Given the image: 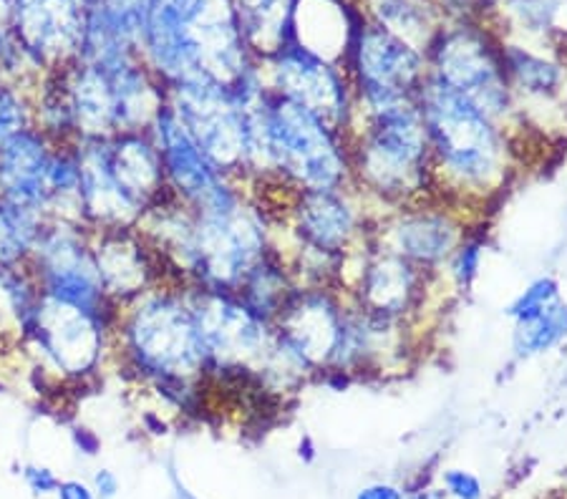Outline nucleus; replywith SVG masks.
<instances>
[{
	"instance_id": "1",
	"label": "nucleus",
	"mask_w": 567,
	"mask_h": 499,
	"mask_svg": "<svg viewBox=\"0 0 567 499\" xmlns=\"http://www.w3.org/2000/svg\"><path fill=\"white\" fill-rule=\"evenodd\" d=\"M114 366L177 412L203 406L213 384L187 285L167 280L118 308Z\"/></svg>"
},
{
	"instance_id": "2",
	"label": "nucleus",
	"mask_w": 567,
	"mask_h": 499,
	"mask_svg": "<svg viewBox=\"0 0 567 499\" xmlns=\"http://www.w3.org/2000/svg\"><path fill=\"white\" fill-rule=\"evenodd\" d=\"M436 197L466 215L495 202L517 177V134L432 79L416 94Z\"/></svg>"
},
{
	"instance_id": "3",
	"label": "nucleus",
	"mask_w": 567,
	"mask_h": 499,
	"mask_svg": "<svg viewBox=\"0 0 567 499\" xmlns=\"http://www.w3.org/2000/svg\"><path fill=\"white\" fill-rule=\"evenodd\" d=\"M140 56L164 86H235L260 69L245 45L233 0H150Z\"/></svg>"
},
{
	"instance_id": "4",
	"label": "nucleus",
	"mask_w": 567,
	"mask_h": 499,
	"mask_svg": "<svg viewBox=\"0 0 567 499\" xmlns=\"http://www.w3.org/2000/svg\"><path fill=\"white\" fill-rule=\"evenodd\" d=\"M349 154L351 185L377 215L436 197L416 96L355 112Z\"/></svg>"
},
{
	"instance_id": "5",
	"label": "nucleus",
	"mask_w": 567,
	"mask_h": 499,
	"mask_svg": "<svg viewBox=\"0 0 567 499\" xmlns=\"http://www.w3.org/2000/svg\"><path fill=\"white\" fill-rule=\"evenodd\" d=\"M272 248H278L276 220L248 189L230 205L192 212L187 240L169 272L182 285L235 293Z\"/></svg>"
},
{
	"instance_id": "6",
	"label": "nucleus",
	"mask_w": 567,
	"mask_h": 499,
	"mask_svg": "<svg viewBox=\"0 0 567 499\" xmlns=\"http://www.w3.org/2000/svg\"><path fill=\"white\" fill-rule=\"evenodd\" d=\"M116 315L118 308H84L39 293L16 341L43 381L84 388L114 366Z\"/></svg>"
},
{
	"instance_id": "7",
	"label": "nucleus",
	"mask_w": 567,
	"mask_h": 499,
	"mask_svg": "<svg viewBox=\"0 0 567 499\" xmlns=\"http://www.w3.org/2000/svg\"><path fill=\"white\" fill-rule=\"evenodd\" d=\"M424 53L426 79L434 84L477 106L512 132L525 124L502 61V41L477 18L442 23Z\"/></svg>"
},
{
	"instance_id": "8",
	"label": "nucleus",
	"mask_w": 567,
	"mask_h": 499,
	"mask_svg": "<svg viewBox=\"0 0 567 499\" xmlns=\"http://www.w3.org/2000/svg\"><path fill=\"white\" fill-rule=\"evenodd\" d=\"M189 305L203 339L209 384L260 392L258 376L272 346V323L262 321L235 293L187 285Z\"/></svg>"
},
{
	"instance_id": "9",
	"label": "nucleus",
	"mask_w": 567,
	"mask_h": 499,
	"mask_svg": "<svg viewBox=\"0 0 567 499\" xmlns=\"http://www.w3.org/2000/svg\"><path fill=\"white\" fill-rule=\"evenodd\" d=\"M373 217V207L353 185L288 193L276 215V242L282 252L349 260L371 240Z\"/></svg>"
},
{
	"instance_id": "10",
	"label": "nucleus",
	"mask_w": 567,
	"mask_h": 499,
	"mask_svg": "<svg viewBox=\"0 0 567 499\" xmlns=\"http://www.w3.org/2000/svg\"><path fill=\"white\" fill-rule=\"evenodd\" d=\"M262 86L260 69L235 86L209 84V81L167 86L169 112L199 144V149L237 181L245 177V139H248L245 102Z\"/></svg>"
},
{
	"instance_id": "11",
	"label": "nucleus",
	"mask_w": 567,
	"mask_h": 499,
	"mask_svg": "<svg viewBox=\"0 0 567 499\" xmlns=\"http://www.w3.org/2000/svg\"><path fill=\"white\" fill-rule=\"evenodd\" d=\"M355 94V112L416 96L426 81V53L361 18L343 61Z\"/></svg>"
},
{
	"instance_id": "12",
	"label": "nucleus",
	"mask_w": 567,
	"mask_h": 499,
	"mask_svg": "<svg viewBox=\"0 0 567 499\" xmlns=\"http://www.w3.org/2000/svg\"><path fill=\"white\" fill-rule=\"evenodd\" d=\"M265 86L288 102L308 108L336 132L349 136L355 122V94L341 63L310 53L296 41L260 61Z\"/></svg>"
},
{
	"instance_id": "13",
	"label": "nucleus",
	"mask_w": 567,
	"mask_h": 499,
	"mask_svg": "<svg viewBox=\"0 0 567 499\" xmlns=\"http://www.w3.org/2000/svg\"><path fill=\"white\" fill-rule=\"evenodd\" d=\"M25 268L41 295L84 308H116L99 280L94 232L76 220H45Z\"/></svg>"
},
{
	"instance_id": "14",
	"label": "nucleus",
	"mask_w": 567,
	"mask_h": 499,
	"mask_svg": "<svg viewBox=\"0 0 567 499\" xmlns=\"http://www.w3.org/2000/svg\"><path fill=\"white\" fill-rule=\"evenodd\" d=\"M472 230V215L434 197L379 212L373 217L371 240L429 276H442L456 245Z\"/></svg>"
},
{
	"instance_id": "15",
	"label": "nucleus",
	"mask_w": 567,
	"mask_h": 499,
	"mask_svg": "<svg viewBox=\"0 0 567 499\" xmlns=\"http://www.w3.org/2000/svg\"><path fill=\"white\" fill-rule=\"evenodd\" d=\"M436 278L369 240L346 262L341 293L365 313L416 323Z\"/></svg>"
},
{
	"instance_id": "16",
	"label": "nucleus",
	"mask_w": 567,
	"mask_h": 499,
	"mask_svg": "<svg viewBox=\"0 0 567 499\" xmlns=\"http://www.w3.org/2000/svg\"><path fill=\"white\" fill-rule=\"evenodd\" d=\"M349 298L338 288L298 285L296 293L272 323L276 339L310 381L331 371L343 339Z\"/></svg>"
},
{
	"instance_id": "17",
	"label": "nucleus",
	"mask_w": 567,
	"mask_h": 499,
	"mask_svg": "<svg viewBox=\"0 0 567 499\" xmlns=\"http://www.w3.org/2000/svg\"><path fill=\"white\" fill-rule=\"evenodd\" d=\"M150 134L157 144L169 195L189 207L192 212L215 210V207L230 205L243 195H248V187L243 181L227 177L199 149V144L192 139L167 106L157 114V119L150 126Z\"/></svg>"
},
{
	"instance_id": "18",
	"label": "nucleus",
	"mask_w": 567,
	"mask_h": 499,
	"mask_svg": "<svg viewBox=\"0 0 567 499\" xmlns=\"http://www.w3.org/2000/svg\"><path fill=\"white\" fill-rule=\"evenodd\" d=\"M94 260L104 295L116 308L172 280L159 252L140 227L94 232Z\"/></svg>"
},
{
	"instance_id": "19",
	"label": "nucleus",
	"mask_w": 567,
	"mask_h": 499,
	"mask_svg": "<svg viewBox=\"0 0 567 499\" xmlns=\"http://www.w3.org/2000/svg\"><path fill=\"white\" fill-rule=\"evenodd\" d=\"M84 15L81 0H11V31L43 71L79 56Z\"/></svg>"
},
{
	"instance_id": "20",
	"label": "nucleus",
	"mask_w": 567,
	"mask_h": 499,
	"mask_svg": "<svg viewBox=\"0 0 567 499\" xmlns=\"http://www.w3.org/2000/svg\"><path fill=\"white\" fill-rule=\"evenodd\" d=\"M59 144L31 126L0 147V199L49 215V169Z\"/></svg>"
},
{
	"instance_id": "21",
	"label": "nucleus",
	"mask_w": 567,
	"mask_h": 499,
	"mask_svg": "<svg viewBox=\"0 0 567 499\" xmlns=\"http://www.w3.org/2000/svg\"><path fill=\"white\" fill-rule=\"evenodd\" d=\"M104 157L114 179L134 205L146 212L169 197L162 159L150 132H124L104 139Z\"/></svg>"
},
{
	"instance_id": "22",
	"label": "nucleus",
	"mask_w": 567,
	"mask_h": 499,
	"mask_svg": "<svg viewBox=\"0 0 567 499\" xmlns=\"http://www.w3.org/2000/svg\"><path fill=\"white\" fill-rule=\"evenodd\" d=\"M361 18V8H353L346 0H298L292 41L343 66Z\"/></svg>"
},
{
	"instance_id": "23",
	"label": "nucleus",
	"mask_w": 567,
	"mask_h": 499,
	"mask_svg": "<svg viewBox=\"0 0 567 499\" xmlns=\"http://www.w3.org/2000/svg\"><path fill=\"white\" fill-rule=\"evenodd\" d=\"M237 23L255 61L276 56L292 43L298 0H233Z\"/></svg>"
},
{
	"instance_id": "24",
	"label": "nucleus",
	"mask_w": 567,
	"mask_h": 499,
	"mask_svg": "<svg viewBox=\"0 0 567 499\" xmlns=\"http://www.w3.org/2000/svg\"><path fill=\"white\" fill-rule=\"evenodd\" d=\"M296 290L298 280L292 276L286 256L280 248H272L268 256L250 268L243 283L237 285L235 295L262 321L276 323Z\"/></svg>"
},
{
	"instance_id": "25",
	"label": "nucleus",
	"mask_w": 567,
	"mask_h": 499,
	"mask_svg": "<svg viewBox=\"0 0 567 499\" xmlns=\"http://www.w3.org/2000/svg\"><path fill=\"white\" fill-rule=\"evenodd\" d=\"M363 15L389 33L426 51L436 31L442 29L439 8L432 0H361Z\"/></svg>"
},
{
	"instance_id": "26",
	"label": "nucleus",
	"mask_w": 567,
	"mask_h": 499,
	"mask_svg": "<svg viewBox=\"0 0 567 499\" xmlns=\"http://www.w3.org/2000/svg\"><path fill=\"white\" fill-rule=\"evenodd\" d=\"M502 61H505L512 94H515L519 108L525 102H545V98L560 94L563 69L555 61L539 56L523 43L505 41H502Z\"/></svg>"
},
{
	"instance_id": "27",
	"label": "nucleus",
	"mask_w": 567,
	"mask_h": 499,
	"mask_svg": "<svg viewBox=\"0 0 567 499\" xmlns=\"http://www.w3.org/2000/svg\"><path fill=\"white\" fill-rule=\"evenodd\" d=\"M567 339V303L560 301L553 308H547L545 313L527 321L512 323V356L517 361H529L537 356H545L553 349L560 346Z\"/></svg>"
},
{
	"instance_id": "28",
	"label": "nucleus",
	"mask_w": 567,
	"mask_h": 499,
	"mask_svg": "<svg viewBox=\"0 0 567 499\" xmlns=\"http://www.w3.org/2000/svg\"><path fill=\"white\" fill-rule=\"evenodd\" d=\"M43 222L41 215L0 199V270L29 262Z\"/></svg>"
},
{
	"instance_id": "29",
	"label": "nucleus",
	"mask_w": 567,
	"mask_h": 499,
	"mask_svg": "<svg viewBox=\"0 0 567 499\" xmlns=\"http://www.w3.org/2000/svg\"><path fill=\"white\" fill-rule=\"evenodd\" d=\"M150 0H99L86 8V21L112 35L116 43L140 53Z\"/></svg>"
},
{
	"instance_id": "30",
	"label": "nucleus",
	"mask_w": 567,
	"mask_h": 499,
	"mask_svg": "<svg viewBox=\"0 0 567 499\" xmlns=\"http://www.w3.org/2000/svg\"><path fill=\"white\" fill-rule=\"evenodd\" d=\"M484 256H487V238H484V232L472 230L460 245H456L450 262H446L442 270L446 280L454 285V290L470 293L482 276Z\"/></svg>"
},
{
	"instance_id": "31",
	"label": "nucleus",
	"mask_w": 567,
	"mask_h": 499,
	"mask_svg": "<svg viewBox=\"0 0 567 499\" xmlns=\"http://www.w3.org/2000/svg\"><path fill=\"white\" fill-rule=\"evenodd\" d=\"M33 126V94L0 76V147Z\"/></svg>"
},
{
	"instance_id": "32",
	"label": "nucleus",
	"mask_w": 567,
	"mask_h": 499,
	"mask_svg": "<svg viewBox=\"0 0 567 499\" xmlns=\"http://www.w3.org/2000/svg\"><path fill=\"white\" fill-rule=\"evenodd\" d=\"M560 301H563L560 283H557L553 276H539L535 280H529V283L519 290L515 298H512L509 305L505 308V315L512 323H519V321H527V318L545 313L547 308H553Z\"/></svg>"
},
{
	"instance_id": "33",
	"label": "nucleus",
	"mask_w": 567,
	"mask_h": 499,
	"mask_svg": "<svg viewBox=\"0 0 567 499\" xmlns=\"http://www.w3.org/2000/svg\"><path fill=\"white\" fill-rule=\"evenodd\" d=\"M444 489L452 499H482L484 487L472 471L464 469H446L444 471Z\"/></svg>"
},
{
	"instance_id": "34",
	"label": "nucleus",
	"mask_w": 567,
	"mask_h": 499,
	"mask_svg": "<svg viewBox=\"0 0 567 499\" xmlns=\"http://www.w3.org/2000/svg\"><path fill=\"white\" fill-rule=\"evenodd\" d=\"M23 479L25 485H29V489L33 495H56V487H59V479L56 475L49 467H25L23 469Z\"/></svg>"
},
{
	"instance_id": "35",
	"label": "nucleus",
	"mask_w": 567,
	"mask_h": 499,
	"mask_svg": "<svg viewBox=\"0 0 567 499\" xmlns=\"http://www.w3.org/2000/svg\"><path fill=\"white\" fill-rule=\"evenodd\" d=\"M91 489H94V495L99 499H114L118 495V477L112 469H99L94 475V485H91Z\"/></svg>"
},
{
	"instance_id": "36",
	"label": "nucleus",
	"mask_w": 567,
	"mask_h": 499,
	"mask_svg": "<svg viewBox=\"0 0 567 499\" xmlns=\"http://www.w3.org/2000/svg\"><path fill=\"white\" fill-rule=\"evenodd\" d=\"M59 499H96L94 489L86 482H79V479H66V482H59L56 487Z\"/></svg>"
},
{
	"instance_id": "37",
	"label": "nucleus",
	"mask_w": 567,
	"mask_h": 499,
	"mask_svg": "<svg viewBox=\"0 0 567 499\" xmlns=\"http://www.w3.org/2000/svg\"><path fill=\"white\" fill-rule=\"evenodd\" d=\"M355 499H406L404 492H401L399 487L393 485H371V487H363Z\"/></svg>"
},
{
	"instance_id": "38",
	"label": "nucleus",
	"mask_w": 567,
	"mask_h": 499,
	"mask_svg": "<svg viewBox=\"0 0 567 499\" xmlns=\"http://www.w3.org/2000/svg\"><path fill=\"white\" fill-rule=\"evenodd\" d=\"M73 439H76L79 449L86 451V454H96L99 449V439L94 437V432L91 429H73Z\"/></svg>"
},
{
	"instance_id": "39",
	"label": "nucleus",
	"mask_w": 567,
	"mask_h": 499,
	"mask_svg": "<svg viewBox=\"0 0 567 499\" xmlns=\"http://www.w3.org/2000/svg\"><path fill=\"white\" fill-rule=\"evenodd\" d=\"M11 29V0H0V33Z\"/></svg>"
},
{
	"instance_id": "40",
	"label": "nucleus",
	"mask_w": 567,
	"mask_h": 499,
	"mask_svg": "<svg viewBox=\"0 0 567 499\" xmlns=\"http://www.w3.org/2000/svg\"><path fill=\"white\" fill-rule=\"evenodd\" d=\"M411 499H444V497L439 495V492H422V495H416V497H411Z\"/></svg>"
},
{
	"instance_id": "41",
	"label": "nucleus",
	"mask_w": 567,
	"mask_h": 499,
	"mask_svg": "<svg viewBox=\"0 0 567 499\" xmlns=\"http://www.w3.org/2000/svg\"><path fill=\"white\" fill-rule=\"evenodd\" d=\"M81 3H84V6L89 8V6H96V3H99V0H81Z\"/></svg>"
}]
</instances>
